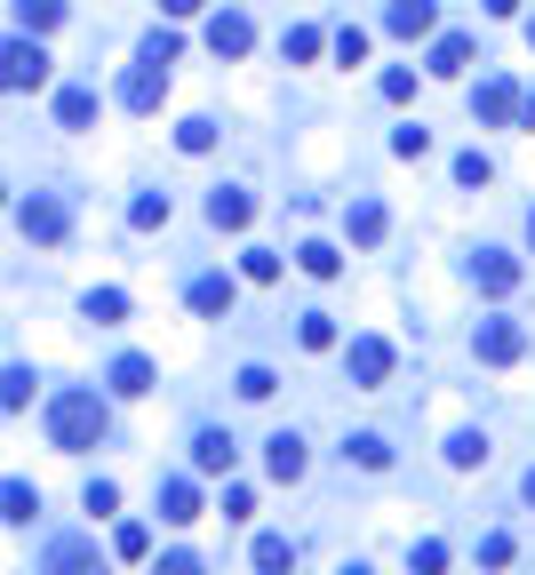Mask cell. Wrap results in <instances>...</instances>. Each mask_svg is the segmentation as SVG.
<instances>
[{
    "mask_svg": "<svg viewBox=\"0 0 535 575\" xmlns=\"http://www.w3.org/2000/svg\"><path fill=\"white\" fill-rule=\"evenodd\" d=\"M113 432V416H105V400H96V392H56L49 400V439H56V448H96V439H105Z\"/></svg>",
    "mask_w": 535,
    "mask_h": 575,
    "instance_id": "obj_1",
    "label": "cell"
},
{
    "mask_svg": "<svg viewBox=\"0 0 535 575\" xmlns=\"http://www.w3.org/2000/svg\"><path fill=\"white\" fill-rule=\"evenodd\" d=\"M41 81H49V49H41V32L0 49V96H9V88H41Z\"/></svg>",
    "mask_w": 535,
    "mask_h": 575,
    "instance_id": "obj_2",
    "label": "cell"
},
{
    "mask_svg": "<svg viewBox=\"0 0 535 575\" xmlns=\"http://www.w3.org/2000/svg\"><path fill=\"white\" fill-rule=\"evenodd\" d=\"M472 352H480L488 368H512V360L527 352V328H520V320H480V336H472Z\"/></svg>",
    "mask_w": 535,
    "mask_h": 575,
    "instance_id": "obj_3",
    "label": "cell"
},
{
    "mask_svg": "<svg viewBox=\"0 0 535 575\" xmlns=\"http://www.w3.org/2000/svg\"><path fill=\"white\" fill-rule=\"evenodd\" d=\"M160 96H169V64L137 56V73L120 81V105H128V113H160Z\"/></svg>",
    "mask_w": 535,
    "mask_h": 575,
    "instance_id": "obj_4",
    "label": "cell"
},
{
    "mask_svg": "<svg viewBox=\"0 0 535 575\" xmlns=\"http://www.w3.org/2000/svg\"><path fill=\"white\" fill-rule=\"evenodd\" d=\"M17 232H24V241H41V248H56V241H64V200L32 192L24 209H17Z\"/></svg>",
    "mask_w": 535,
    "mask_h": 575,
    "instance_id": "obj_5",
    "label": "cell"
},
{
    "mask_svg": "<svg viewBox=\"0 0 535 575\" xmlns=\"http://www.w3.org/2000/svg\"><path fill=\"white\" fill-rule=\"evenodd\" d=\"M344 368H352V384H360V392H376V384L392 376V344H384V336H352Z\"/></svg>",
    "mask_w": 535,
    "mask_h": 575,
    "instance_id": "obj_6",
    "label": "cell"
},
{
    "mask_svg": "<svg viewBox=\"0 0 535 575\" xmlns=\"http://www.w3.org/2000/svg\"><path fill=\"white\" fill-rule=\"evenodd\" d=\"M472 113H480V128H512L520 120V88L512 81H480L472 88Z\"/></svg>",
    "mask_w": 535,
    "mask_h": 575,
    "instance_id": "obj_7",
    "label": "cell"
},
{
    "mask_svg": "<svg viewBox=\"0 0 535 575\" xmlns=\"http://www.w3.org/2000/svg\"><path fill=\"white\" fill-rule=\"evenodd\" d=\"M41 575H105V560H96L88 535H64V544H49V567Z\"/></svg>",
    "mask_w": 535,
    "mask_h": 575,
    "instance_id": "obj_8",
    "label": "cell"
},
{
    "mask_svg": "<svg viewBox=\"0 0 535 575\" xmlns=\"http://www.w3.org/2000/svg\"><path fill=\"white\" fill-rule=\"evenodd\" d=\"M384 24L399 32V41H424V32L440 24V0H392V9H384Z\"/></svg>",
    "mask_w": 535,
    "mask_h": 575,
    "instance_id": "obj_9",
    "label": "cell"
},
{
    "mask_svg": "<svg viewBox=\"0 0 535 575\" xmlns=\"http://www.w3.org/2000/svg\"><path fill=\"white\" fill-rule=\"evenodd\" d=\"M248 216H256V200H248L240 184H224V192H208V224H216V232H248Z\"/></svg>",
    "mask_w": 535,
    "mask_h": 575,
    "instance_id": "obj_10",
    "label": "cell"
},
{
    "mask_svg": "<svg viewBox=\"0 0 535 575\" xmlns=\"http://www.w3.org/2000/svg\"><path fill=\"white\" fill-rule=\"evenodd\" d=\"M472 280H480L488 296H512V288H520V264H512L504 248H480V256H472Z\"/></svg>",
    "mask_w": 535,
    "mask_h": 575,
    "instance_id": "obj_11",
    "label": "cell"
},
{
    "mask_svg": "<svg viewBox=\"0 0 535 575\" xmlns=\"http://www.w3.org/2000/svg\"><path fill=\"white\" fill-rule=\"evenodd\" d=\"M248 41H256V24H248L240 9H224V17L208 24V49H216V56H248Z\"/></svg>",
    "mask_w": 535,
    "mask_h": 575,
    "instance_id": "obj_12",
    "label": "cell"
},
{
    "mask_svg": "<svg viewBox=\"0 0 535 575\" xmlns=\"http://www.w3.org/2000/svg\"><path fill=\"white\" fill-rule=\"evenodd\" d=\"M160 520H169V528H192V520H200V488H192V480H169V488H160Z\"/></svg>",
    "mask_w": 535,
    "mask_h": 575,
    "instance_id": "obj_13",
    "label": "cell"
},
{
    "mask_svg": "<svg viewBox=\"0 0 535 575\" xmlns=\"http://www.w3.org/2000/svg\"><path fill=\"white\" fill-rule=\"evenodd\" d=\"M264 464H272V480H304V439H296V432H272Z\"/></svg>",
    "mask_w": 535,
    "mask_h": 575,
    "instance_id": "obj_14",
    "label": "cell"
},
{
    "mask_svg": "<svg viewBox=\"0 0 535 575\" xmlns=\"http://www.w3.org/2000/svg\"><path fill=\"white\" fill-rule=\"evenodd\" d=\"M344 232H352V248H376V241H384V209H376V200H352V209H344Z\"/></svg>",
    "mask_w": 535,
    "mask_h": 575,
    "instance_id": "obj_15",
    "label": "cell"
},
{
    "mask_svg": "<svg viewBox=\"0 0 535 575\" xmlns=\"http://www.w3.org/2000/svg\"><path fill=\"white\" fill-rule=\"evenodd\" d=\"M192 312H200V320L232 312V280H224V273H200V280H192Z\"/></svg>",
    "mask_w": 535,
    "mask_h": 575,
    "instance_id": "obj_16",
    "label": "cell"
},
{
    "mask_svg": "<svg viewBox=\"0 0 535 575\" xmlns=\"http://www.w3.org/2000/svg\"><path fill=\"white\" fill-rule=\"evenodd\" d=\"M113 392H128V400L152 392V360H145V352H120V360H113Z\"/></svg>",
    "mask_w": 535,
    "mask_h": 575,
    "instance_id": "obj_17",
    "label": "cell"
},
{
    "mask_svg": "<svg viewBox=\"0 0 535 575\" xmlns=\"http://www.w3.org/2000/svg\"><path fill=\"white\" fill-rule=\"evenodd\" d=\"M232 456H240V448H232V432H200L192 439V464L200 471H232Z\"/></svg>",
    "mask_w": 535,
    "mask_h": 575,
    "instance_id": "obj_18",
    "label": "cell"
},
{
    "mask_svg": "<svg viewBox=\"0 0 535 575\" xmlns=\"http://www.w3.org/2000/svg\"><path fill=\"white\" fill-rule=\"evenodd\" d=\"M344 456H352L360 471H384V464H392V439H384V432H360V439H344Z\"/></svg>",
    "mask_w": 535,
    "mask_h": 575,
    "instance_id": "obj_19",
    "label": "cell"
},
{
    "mask_svg": "<svg viewBox=\"0 0 535 575\" xmlns=\"http://www.w3.org/2000/svg\"><path fill=\"white\" fill-rule=\"evenodd\" d=\"M463 64H472V41H463V32H448V41H431V73H463Z\"/></svg>",
    "mask_w": 535,
    "mask_h": 575,
    "instance_id": "obj_20",
    "label": "cell"
},
{
    "mask_svg": "<svg viewBox=\"0 0 535 575\" xmlns=\"http://www.w3.org/2000/svg\"><path fill=\"white\" fill-rule=\"evenodd\" d=\"M296 264H304L312 280H336V273H344V256L328 248V241H304V248H296Z\"/></svg>",
    "mask_w": 535,
    "mask_h": 575,
    "instance_id": "obj_21",
    "label": "cell"
},
{
    "mask_svg": "<svg viewBox=\"0 0 535 575\" xmlns=\"http://www.w3.org/2000/svg\"><path fill=\"white\" fill-rule=\"evenodd\" d=\"M56 120H64V128H88V120H96V88H64V96H56Z\"/></svg>",
    "mask_w": 535,
    "mask_h": 575,
    "instance_id": "obj_22",
    "label": "cell"
},
{
    "mask_svg": "<svg viewBox=\"0 0 535 575\" xmlns=\"http://www.w3.org/2000/svg\"><path fill=\"white\" fill-rule=\"evenodd\" d=\"M17 24L24 32H56L64 24V0H17Z\"/></svg>",
    "mask_w": 535,
    "mask_h": 575,
    "instance_id": "obj_23",
    "label": "cell"
},
{
    "mask_svg": "<svg viewBox=\"0 0 535 575\" xmlns=\"http://www.w3.org/2000/svg\"><path fill=\"white\" fill-rule=\"evenodd\" d=\"M256 567L264 575H288L296 567V544H288V535H256Z\"/></svg>",
    "mask_w": 535,
    "mask_h": 575,
    "instance_id": "obj_24",
    "label": "cell"
},
{
    "mask_svg": "<svg viewBox=\"0 0 535 575\" xmlns=\"http://www.w3.org/2000/svg\"><path fill=\"white\" fill-rule=\"evenodd\" d=\"M88 320H96V328L128 320V296H120V288H88Z\"/></svg>",
    "mask_w": 535,
    "mask_h": 575,
    "instance_id": "obj_25",
    "label": "cell"
},
{
    "mask_svg": "<svg viewBox=\"0 0 535 575\" xmlns=\"http://www.w3.org/2000/svg\"><path fill=\"white\" fill-rule=\"evenodd\" d=\"M32 512H41V496H32L24 480H9V488H0V520H32Z\"/></svg>",
    "mask_w": 535,
    "mask_h": 575,
    "instance_id": "obj_26",
    "label": "cell"
},
{
    "mask_svg": "<svg viewBox=\"0 0 535 575\" xmlns=\"http://www.w3.org/2000/svg\"><path fill=\"white\" fill-rule=\"evenodd\" d=\"M448 464H456V471L488 464V439H480V432H456V439H448Z\"/></svg>",
    "mask_w": 535,
    "mask_h": 575,
    "instance_id": "obj_27",
    "label": "cell"
},
{
    "mask_svg": "<svg viewBox=\"0 0 535 575\" xmlns=\"http://www.w3.org/2000/svg\"><path fill=\"white\" fill-rule=\"evenodd\" d=\"M408 567L416 575H448V544H440V535H424V544L408 552Z\"/></svg>",
    "mask_w": 535,
    "mask_h": 575,
    "instance_id": "obj_28",
    "label": "cell"
},
{
    "mask_svg": "<svg viewBox=\"0 0 535 575\" xmlns=\"http://www.w3.org/2000/svg\"><path fill=\"white\" fill-rule=\"evenodd\" d=\"M128 224H137V232H152V224H169V192H145L137 209H128Z\"/></svg>",
    "mask_w": 535,
    "mask_h": 575,
    "instance_id": "obj_29",
    "label": "cell"
},
{
    "mask_svg": "<svg viewBox=\"0 0 535 575\" xmlns=\"http://www.w3.org/2000/svg\"><path fill=\"white\" fill-rule=\"evenodd\" d=\"M296 336H304V352H328V344H336V320H328V312H304V328H296Z\"/></svg>",
    "mask_w": 535,
    "mask_h": 575,
    "instance_id": "obj_30",
    "label": "cell"
},
{
    "mask_svg": "<svg viewBox=\"0 0 535 575\" xmlns=\"http://www.w3.org/2000/svg\"><path fill=\"white\" fill-rule=\"evenodd\" d=\"M32 400V368H9V376H0V408H24Z\"/></svg>",
    "mask_w": 535,
    "mask_h": 575,
    "instance_id": "obj_31",
    "label": "cell"
},
{
    "mask_svg": "<svg viewBox=\"0 0 535 575\" xmlns=\"http://www.w3.org/2000/svg\"><path fill=\"white\" fill-rule=\"evenodd\" d=\"M392 152H399V160H424V152H431V128H416V120H408V128L392 137Z\"/></svg>",
    "mask_w": 535,
    "mask_h": 575,
    "instance_id": "obj_32",
    "label": "cell"
},
{
    "mask_svg": "<svg viewBox=\"0 0 535 575\" xmlns=\"http://www.w3.org/2000/svg\"><path fill=\"white\" fill-rule=\"evenodd\" d=\"M272 392H280L272 368H240V400H272Z\"/></svg>",
    "mask_w": 535,
    "mask_h": 575,
    "instance_id": "obj_33",
    "label": "cell"
},
{
    "mask_svg": "<svg viewBox=\"0 0 535 575\" xmlns=\"http://www.w3.org/2000/svg\"><path fill=\"white\" fill-rule=\"evenodd\" d=\"M176 145H184V152H208V145H216V120H184Z\"/></svg>",
    "mask_w": 535,
    "mask_h": 575,
    "instance_id": "obj_34",
    "label": "cell"
},
{
    "mask_svg": "<svg viewBox=\"0 0 535 575\" xmlns=\"http://www.w3.org/2000/svg\"><path fill=\"white\" fill-rule=\"evenodd\" d=\"M240 273H248V280H280V256H272V248H248Z\"/></svg>",
    "mask_w": 535,
    "mask_h": 575,
    "instance_id": "obj_35",
    "label": "cell"
},
{
    "mask_svg": "<svg viewBox=\"0 0 535 575\" xmlns=\"http://www.w3.org/2000/svg\"><path fill=\"white\" fill-rule=\"evenodd\" d=\"M384 96H392V105H408V96H416V73H408V64H392V73H384Z\"/></svg>",
    "mask_w": 535,
    "mask_h": 575,
    "instance_id": "obj_36",
    "label": "cell"
},
{
    "mask_svg": "<svg viewBox=\"0 0 535 575\" xmlns=\"http://www.w3.org/2000/svg\"><path fill=\"white\" fill-rule=\"evenodd\" d=\"M288 56H296V64H312V56H320V32H312V24H296V32H288Z\"/></svg>",
    "mask_w": 535,
    "mask_h": 575,
    "instance_id": "obj_37",
    "label": "cell"
},
{
    "mask_svg": "<svg viewBox=\"0 0 535 575\" xmlns=\"http://www.w3.org/2000/svg\"><path fill=\"white\" fill-rule=\"evenodd\" d=\"M488 177H495L488 152H463V160H456V184H488Z\"/></svg>",
    "mask_w": 535,
    "mask_h": 575,
    "instance_id": "obj_38",
    "label": "cell"
},
{
    "mask_svg": "<svg viewBox=\"0 0 535 575\" xmlns=\"http://www.w3.org/2000/svg\"><path fill=\"white\" fill-rule=\"evenodd\" d=\"M113 552H120V560H145V552H152V535H145V528H120V535H113Z\"/></svg>",
    "mask_w": 535,
    "mask_h": 575,
    "instance_id": "obj_39",
    "label": "cell"
},
{
    "mask_svg": "<svg viewBox=\"0 0 535 575\" xmlns=\"http://www.w3.org/2000/svg\"><path fill=\"white\" fill-rule=\"evenodd\" d=\"M336 56H344V64H360V56H367V32H360V24H344V32H336Z\"/></svg>",
    "mask_w": 535,
    "mask_h": 575,
    "instance_id": "obj_40",
    "label": "cell"
},
{
    "mask_svg": "<svg viewBox=\"0 0 535 575\" xmlns=\"http://www.w3.org/2000/svg\"><path fill=\"white\" fill-rule=\"evenodd\" d=\"M152 575H200V560H192V552H169V560L152 567Z\"/></svg>",
    "mask_w": 535,
    "mask_h": 575,
    "instance_id": "obj_41",
    "label": "cell"
},
{
    "mask_svg": "<svg viewBox=\"0 0 535 575\" xmlns=\"http://www.w3.org/2000/svg\"><path fill=\"white\" fill-rule=\"evenodd\" d=\"M160 9H169V17H192V9H200V0H160Z\"/></svg>",
    "mask_w": 535,
    "mask_h": 575,
    "instance_id": "obj_42",
    "label": "cell"
},
{
    "mask_svg": "<svg viewBox=\"0 0 535 575\" xmlns=\"http://www.w3.org/2000/svg\"><path fill=\"white\" fill-rule=\"evenodd\" d=\"M512 9H520V0H488V17H512Z\"/></svg>",
    "mask_w": 535,
    "mask_h": 575,
    "instance_id": "obj_43",
    "label": "cell"
},
{
    "mask_svg": "<svg viewBox=\"0 0 535 575\" xmlns=\"http://www.w3.org/2000/svg\"><path fill=\"white\" fill-rule=\"evenodd\" d=\"M527 503H535V471H527Z\"/></svg>",
    "mask_w": 535,
    "mask_h": 575,
    "instance_id": "obj_44",
    "label": "cell"
},
{
    "mask_svg": "<svg viewBox=\"0 0 535 575\" xmlns=\"http://www.w3.org/2000/svg\"><path fill=\"white\" fill-rule=\"evenodd\" d=\"M527 241H535V216H527Z\"/></svg>",
    "mask_w": 535,
    "mask_h": 575,
    "instance_id": "obj_45",
    "label": "cell"
},
{
    "mask_svg": "<svg viewBox=\"0 0 535 575\" xmlns=\"http://www.w3.org/2000/svg\"><path fill=\"white\" fill-rule=\"evenodd\" d=\"M344 575H367V567H344Z\"/></svg>",
    "mask_w": 535,
    "mask_h": 575,
    "instance_id": "obj_46",
    "label": "cell"
},
{
    "mask_svg": "<svg viewBox=\"0 0 535 575\" xmlns=\"http://www.w3.org/2000/svg\"><path fill=\"white\" fill-rule=\"evenodd\" d=\"M527 41H535V24H527Z\"/></svg>",
    "mask_w": 535,
    "mask_h": 575,
    "instance_id": "obj_47",
    "label": "cell"
}]
</instances>
